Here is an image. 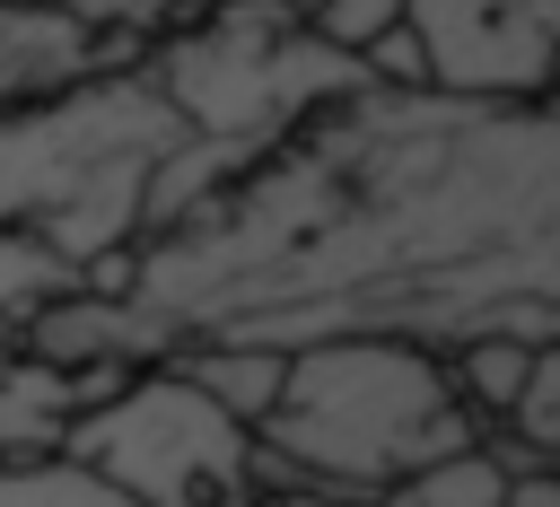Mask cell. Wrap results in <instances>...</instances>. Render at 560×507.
Returning a JSON list of instances; mask_svg holds the SVG:
<instances>
[{
    "label": "cell",
    "instance_id": "cell-2",
    "mask_svg": "<svg viewBox=\"0 0 560 507\" xmlns=\"http://www.w3.org/2000/svg\"><path fill=\"white\" fill-rule=\"evenodd\" d=\"M481 446L438 350L411 341H306L289 350L280 402L254 420V490H341L385 498L411 472Z\"/></svg>",
    "mask_w": 560,
    "mask_h": 507
},
{
    "label": "cell",
    "instance_id": "cell-11",
    "mask_svg": "<svg viewBox=\"0 0 560 507\" xmlns=\"http://www.w3.org/2000/svg\"><path fill=\"white\" fill-rule=\"evenodd\" d=\"M88 280L52 254V245H35V236H0V315L9 323H26L35 306H52V297H79Z\"/></svg>",
    "mask_w": 560,
    "mask_h": 507
},
{
    "label": "cell",
    "instance_id": "cell-13",
    "mask_svg": "<svg viewBox=\"0 0 560 507\" xmlns=\"http://www.w3.org/2000/svg\"><path fill=\"white\" fill-rule=\"evenodd\" d=\"M411 490V507H499V490H508V472L481 455V446H464V455H446V463H429V472H411L402 481Z\"/></svg>",
    "mask_w": 560,
    "mask_h": 507
},
{
    "label": "cell",
    "instance_id": "cell-7",
    "mask_svg": "<svg viewBox=\"0 0 560 507\" xmlns=\"http://www.w3.org/2000/svg\"><path fill=\"white\" fill-rule=\"evenodd\" d=\"M131 376L122 367H44L18 350V323L0 315V463H35L61 455L70 420H88L96 402H114Z\"/></svg>",
    "mask_w": 560,
    "mask_h": 507
},
{
    "label": "cell",
    "instance_id": "cell-4",
    "mask_svg": "<svg viewBox=\"0 0 560 507\" xmlns=\"http://www.w3.org/2000/svg\"><path fill=\"white\" fill-rule=\"evenodd\" d=\"M140 70L184 114L192 140H210L245 166H262L324 105L368 96V70L332 44H315L298 0H219L184 26H166Z\"/></svg>",
    "mask_w": 560,
    "mask_h": 507
},
{
    "label": "cell",
    "instance_id": "cell-17",
    "mask_svg": "<svg viewBox=\"0 0 560 507\" xmlns=\"http://www.w3.org/2000/svg\"><path fill=\"white\" fill-rule=\"evenodd\" d=\"M122 9H131V17H140V26H149V35H166V17H175V9H166V0H122Z\"/></svg>",
    "mask_w": 560,
    "mask_h": 507
},
{
    "label": "cell",
    "instance_id": "cell-9",
    "mask_svg": "<svg viewBox=\"0 0 560 507\" xmlns=\"http://www.w3.org/2000/svg\"><path fill=\"white\" fill-rule=\"evenodd\" d=\"M525 376H534V341H508V332L455 341V358H446V385H455V402L472 411V428H481V420H508L516 393H525Z\"/></svg>",
    "mask_w": 560,
    "mask_h": 507
},
{
    "label": "cell",
    "instance_id": "cell-12",
    "mask_svg": "<svg viewBox=\"0 0 560 507\" xmlns=\"http://www.w3.org/2000/svg\"><path fill=\"white\" fill-rule=\"evenodd\" d=\"M508 428H516V446H525L534 463H551V472H560V341H542V350H534V376H525V393H516Z\"/></svg>",
    "mask_w": 560,
    "mask_h": 507
},
{
    "label": "cell",
    "instance_id": "cell-5",
    "mask_svg": "<svg viewBox=\"0 0 560 507\" xmlns=\"http://www.w3.org/2000/svg\"><path fill=\"white\" fill-rule=\"evenodd\" d=\"M70 463L114 481L131 507H262L254 490V428L210 411L175 367H140L114 402L70 420Z\"/></svg>",
    "mask_w": 560,
    "mask_h": 507
},
{
    "label": "cell",
    "instance_id": "cell-3",
    "mask_svg": "<svg viewBox=\"0 0 560 507\" xmlns=\"http://www.w3.org/2000/svg\"><path fill=\"white\" fill-rule=\"evenodd\" d=\"M184 114L149 87V70L79 79L44 105L0 114V236L52 245L79 280L140 245V192L166 149H184Z\"/></svg>",
    "mask_w": 560,
    "mask_h": 507
},
{
    "label": "cell",
    "instance_id": "cell-1",
    "mask_svg": "<svg viewBox=\"0 0 560 507\" xmlns=\"http://www.w3.org/2000/svg\"><path fill=\"white\" fill-rule=\"evenodd\" d=\"M560 341V96H350L122 254L105 297L18 323L44 367H166L201 341Z\"/></svg>",
    "mask_w": 560,
    "mask_h": 507
},
{
    "label": "cell",
    "instance_id": "cell-18",
    "mask_svg": "<svg viewBox=\"0 0 560 507\" xmlns=\"http://www.w3.org/2000/svg\"><path fill=\"white\" fill-rule=\"evenodd\" d=\"M166 9H175V17H201V9H219V0H166Z\"/></svg>",
    "mask_w": 560,
    "mask_h": 507
},
{
    "label": "cell",
    "instance_id": "cell-15",
    "mask_svg": "<svg viewBox=\"0 0 560 507\" xmlns=\"http://www.w3.org/2000/svg\"><path fill=\"white\" fill-rule=\"evenodd\" d=\"M499 507H560V472L542 463V472H516L508 490H499Z\"/></svg>",
    "mask_w": 560,
    "mask_h": 507
},
{
    "label": "cell",
    "instance_id": "cell-10",
    "mask_svg": "<svg viewBox=\"0 0 560 507\" xmlns=\"http://www.w3.org/2000/svg\"><path fill=\"white\" fill-rule=\"evenodd\" d=\"M0 507H131V498L70 455H35V463H0Z\"/></svg>",
    "mask_w": 560,
    "mask_h": 507
},
{
    "label": "cell",
    "instance_id": "cell-6",
    "mask_svg": "<svg viewBox=\"0 0 560 507\" xmlns=\"http://www.w3.org/2000/svg\"><path fill=\"white\" fill-rule=\"evenodd\" d=\"M429 96L534 105L560 87V0H402Z\"/></svg>",
    "mask_w": 560,
    "mask_h": 507
},
{
    "label": "cell",
    "instance_id": "cell-16",
    "mask_svg": "<svg viewBox=\"0 0 560 507\" xmlns=\"http://www.w3.org/2000/svg\"><path fill=\"white\" fill-rule=\"evenodd\" d=\"M262 507H359V498H341V490H306V481H298V490H271Z\"/></svg>",
    "mask_w": 560,
    "mask_h": 507
},
{
    "label": "cell",
    "instance_id": "cell-8",
    "mask_svg": "<svg viewBox=\"0 0 560 507\" xmlns=\"http://www.w3.org/2000/svg\"><path fill=\"white\" fill-rule=\"evenodd\" d=\"M210 411H228L236 428H254L271 402H280V385H289V350H245V341H201V350H175L166 358Z\"/></svg>",
    "mask_w": 560,
    "mask_h": 507
},
{
    "label": "cell",
    "instance_id": "cell-14",
    "mask_svg": "<svg viewBox=\"0 0 560 507\" xmlns=\"http://www.w3.org/2000/svg\"><path fill=\"white\" fill-rule=\"evenodd\" d=\"M394 26H402V0H315V9H306V35L332 44V52H350V61H359L376 35H394Z\"/></svg>",
    "mask_w": 560,
    "mask_h": 507
}]
</instances>
